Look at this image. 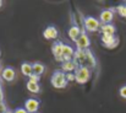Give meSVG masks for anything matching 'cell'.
Instances as JSON below:
<instances>
[{"mask_svg":"<svg viewBox=\"0 0 126 113\" xmlns=\"http://www.w3.org/2000/svg\"><path fill=\"white\" fill-rule=\"evenodd\" d=\"M74 63L77 65V68H86V69H94L97 65V59L92 50L84 49V50H75V55L72 58Z\"/></svg>","mask_w":126,"mask_h":113,"instance_id":"obj_1","label":"cell"},{"mask_svg":"<svg viewBox=\"0 0 126 113\" xmlns=\"http://www.w3.org/2000/svg\"><path fill=\"white\" fill-rule=\"evenodd\" d=\"M51 85L55 89H65L67 86V80H66V74L63 73L61 70H55L51 75Z\"/></svg>","mask_w":126,"mask_h":113,"instance_id":"obj_2","label":"cell"},{"mask_svg":"<svg viewBox=\"0 0 126 113\" xmlns=\"http://www.w3.org/2000/svg\"><path fill=\"white\" fill-rule=\"evenodd\" d=\"M100 21L93 16H86L83 17V28L86 32H97L100 28Z\"/></svg>","mask_w":126,"mask_h":113,"instance_id":"obj_3","label":"cell"},{"mask_svg":"<svg viewBox=\"0 0 126 113\" xmlns=\"http://www.w3.org/2000/svg\"><path fill=\"white\" fill-rule=\"evenodd\" d=\"M75 77H76V82L83 85L88 82V80L91 79V70L86 68H77V70L75 71Z\"/></svg>","mask_w":126,"mask_h":113,"instance_id":"obj_4","label":"cell"},{"mask_svg":"<svg viewBox=\"0 0 126 113\" xmlns=\"http://www.w3.org/2000/svg\"><path fill=\"white\" fill-rule=\"evenodd\" d=\"M100 41H102V44H103L105 48H108V49H114V48H116L118 44H119V37H116V36L102 35Z\"/></svg>","mask_w":126,"mask_h":113,"instance_id":"obj_5","label":"cell"},{"mask_svg":"<svg viewBox=\"0 0 126 113\" xmlns=\"http://www.w3.org/2000/svg\"><path fill=\"white\" fill-rule=\"evenodd\" d=\"M76 44V49L77 50H84V49H89V45H91V39L88 37L87 32H83L80 38L77 39V42L75 43Z\"/></svg>","mask_w":126,"mask_h":113,"instance_id":"obj_6","label":"cell"},{"mask_svg":"<svg viewBox=\"0 0 126 113\" xmlns=\"http://www.w3.org/2000/svg\"><path fill=\"white\" fill-rule=\"evenodd\" d=\"M63 48H64V43L61 41H55L51 44V53L55 58L56 62L61 63V54H63Z\"/></svg>","mask_w":126,"mask_h":113,"instance_id":"obj_7","label":"cell"},{"mask_svg":"<svg viewBox=\"0 0 126 113\" xmlns=\"http://www.w3.org/2000/svg\"><path fill=\"white\" fill-rule=\"evenodd\" d=\"M113 19H114V9H105L99 15V21H100L102 25L111 23Z\"/></svg>","mask_w":126,"mask_h":113,"instance_id":"obj_8","label":"cell"},{"mask_svg":"<svg viewBox=\"0 0 126 113\" xmlns=\"http://www.w3.org/2000/svg\"><path fill=\"white\" fill-rule=\"evenodd\" d=\"M75 55V50L72 47L67 45V44H64V48H63V54H61V63L64 62H69V60H72Z\"/></svg>","mask_w":126,"mask_h":113,"instance_id":"obj_9","label":"cell"},{"mask_svg":"<svg viewBox=\"0 0 126 113\" xmlns=\"http://www.w3.org/2000/svg\"><path fill=\"white\" fill-rule=\"evenodd\" d=\"M39 108V101L36 98H28L25 102V110L28 113H36Z\"/></svg>","mask_w":126,"mask_h":113,"instance_id":"obj_10","label":"cell"},{"mask_svg":"<svg viewBox=\"0 0 126 113\" xmlns=\"http://www.w3.org/2000/svg\"><path fill=\"white\" fill-rule=\"evenodd\" d=\"M83 32H86L84 30H81L80 27H77V26H71L70 28H69V31H67V35H69V37H70V39L72 41V42H77V39L80 38V36L83 33Z\"/></svg>","mask_w":126,"mask_h":113,"instance_id":"obj_11","label":"cell"},{"mask_svg":"<svg viewBox=\"0 0 126 113\" xmlns=\"http://www.w3.org/2000/svg\"><path fill=\"white\" fill-rule=\"evenodd\" d=\"M59 36V31L55 26H48L44 31H43V37L45 39H56Z\"/></svg>","mask_w":126,"mask_h":113,"instance_id":"obj_12","label":"cell"},{"mask_svg":"<svg viewBox=\"0 0 126 113\" xmlns=\"http://www.w3.org/2000/svg\"><path fill=\"white\" fill-rule=\"evenodd\" d=\"M1 77H2L4 80H6V81H14L15 77H16V71H15V69L11 68V67L4 68L2 71H1Z\"/></svg>","mask_w":126,"mask_h":113,"instance_id":"obj_13","label":"cell"},{"mask_svg":"<svg viewBox=\"0 0 126 113\" xmlns=\"http://www.w3.org/2000/svg\"><path fill=\"white\" fill-rule=\"evenodd\" d=\"M77 70V65L74 63V60H69V62H64L61 63V71L65 74L69 73H75Z\"/></svg>","mask_w":126,"mask_h":113,"instance_id":"obj_14","label":"cell"},{"mask_svg":"<svg viewBox=\"0 0 126 113\" xmlns=\"http://www.w3.org/2000/svg\"><path fill=\"white\" fill-rule=\"evenodd\" d=\"M100 32L102 35H109V36H115L116 32V27L113 23H105V25H100Z\"/></svg>","mask_w":126,"mask_h":113,"instance_id":"obj_15","label":"cell"},{"mask_svg":"<svg viewBox=\"0 0 126 113\" xmlns=\"http://www.w3.org/2000/svg\"><path fill=\"white\" fill-rule=\"evenodd\" d=\"M32 68H33V74L37 76H39L41 77V75H43L44 74V71H45V67L43 65L42 63H33L32 64Z\"/></svg>","mask_w":126,"mask_h":113,"instance_id":"obj_16","label":"cell"},{"mask_svg":"<svg viewBox=\"0 0 126 113\" xmlns=\"http://www.w3.org/2000/svg\"><path fill=\"white\" fill-rule=\"evenodd\" d=\"M27 90L32 93H39L41 91V86L38 82H32V81H27V85H26Z\"/></svg>","mask_w":126,"mask_h":113,"instance_id":"obj_17","label":"cell"},{"mask_svg":"<svg viewBox=\"0 0 126 113\" xmlns=\"http://www.w3.org/2000/svg\"><path fill=\"white\" fill-rule=\"evenodd\" d=\"M21 71H22V74L25 76H30L33 74V68H32V64H30V63H22V65H21Z\"/></svg>","mask_w":126,"mask_h":113,"instance_id":"obj_18","label":"cell"},{"mask_svg":"<svg viewBox=\"0 0 126 113\" xmlns=\"http://www.w3.org/2000/svg\"><path fill=\"white\" fill-rule=\"evenodd\" d=\"M115 10L118 11V14H119L120 16H123V17L126 19V4L125 5H119V6H116Z\"/></svg>","mask_w":126,"mask_h":113,"instance_id":"obj_19","label":"cell"},{"mask_svg":"<svg viewBox=\"0 0 126 113\" xmlns=\"http://www.w3.org/2000/svg\"><path fill=\"white\" fill-rule=\"evenodd\" d=\"M66 80H67V82H72V81H76V77H75V73H69V74H66Z\"/></svg>","mask_w":126,"mask_h":113,"instance_id":"obj_20","label":"cell"},{"mask_svg":"<svg viewBox=\"0 0 126 113\" xmlns=\"http://www.w3.org/2000/svg\"><path fill=\"white\" fill-rule=\"evenodd\" d=\"M6 112H9V110H7L5 102H0V113H6Z\"/></svg>","mask_w":126,"mask_h":113,"instance_id":"obj_21","label":"cell"},{"mask_svg":"<svg viewBox=\"0 0 126 113\" xmlns=\"http://www.w3.org/2000/svg\"><path fill=\"white\" fill-rule=\"evenodd\" d=\"M119 93H120V96H121L123 98L126 100V85H124V86L119 90Z\"/></svg>","mask_w":126,"mask_h":113,"instance_id":"obj_22","label":"cell"},{"mask_svg":"<svg viewBox=\"0 0 126 113\" xmlns=\"http://www.w3.org/2000/svg\"><path fill=\"white\" fill-rule=\"evenodd\" d=\"M41 80V77L39 76H37V75H34V74H32V75L30 76V80L28 81H32V82H38Z\"/></svg>","mask_w":126,"mask_h":113,"instance_id":"obj_23","label":"cell"},{"mask_svg":"<svg viewBox=\"0 0 126 113\" xmlns=\"http://www.w3.org/2000/svg\"><path fill=\"white\" fill-rule=\"evenodd\" d=\"M0 102H4V92H2V86H1V81H0Z\"/></svg>","mask_w":126,"mask_h":113,"instance_id":"obj_24","label":"cell"},{"mask_svg":"<svg viewBox=\"0 0 126 113\" xmlns=\"http://www.w3.org/2000/svg\"><path fill=\"white\" fill-rule=\"evenodd\" d=\"M14 113H28L25 108H16L15 111H14Z\"/></svg>","mask_w":126,"mask_h":113,"instance_id":"obj_25","label":"cell"},{"mask_svg":"<svg viewBox=\"0 0 126 113\" xmlns=\"http://www.w3.org/2000/svg\"><path fill=\"white\" fill-rule=\"evenodd\" d=\"M1 6H2V1L0 0V7H1Z\"/></svg>","mask_w":126,"mask_h":113,"instance_id":"obj_26","label":"cell"},{"mask_svg":"<svg viewBox=\"0 0 126 113\" xmlns=\"http://www.w3.org/2000/svg\"><path fill=\"white\" fill-rule=\"evenodd\" d=\"M6 113H14V112H11V111H9V112H6Z\"/></svg>","mask_w":126,"mask_h":113,"instance_id":"obj_27","label":"cell"},{"mask_svg":"<svg viewBox=\"0 0 126 113\" xmlns=\"http://www.w3.org/2000/svg\"><path fill=\"white\" fill-rule=\"evenodd\" d=\"M0 67H1V63H0Z\"/></svg>","mask_w":126,"mask_h":113,"instance_id":"obj_28","label":"cell"},{"mask_svg":"<svg viewBox=\"0 0 126 113\" xmlns=\"http://www.w3.org/2000/svg\"><path fill=\"white\" fill-rule=\"evenodd\" d=\"M0 55H1V52H0Z\"/></svg>","mask_w":126,"mask_h":113,"instance_id":"obj_29","label":"cell"},{"mask_svg":"<svg viewBox=\"0 0 126 113\" xmlns=\"http://www.w3.org/2000/svg\"><path fill=\"white\" fill-rule=\"evenodd\" d=\"M36 113H38V112H36Z\"/></svg>","mask_w":126,"mask_h":113,"instance_id":"obj_30","label":"cell"}]
</instances>
